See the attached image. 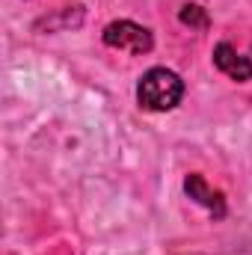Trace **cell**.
<instances>
[{"label": "cell", "mask_w": 252, "mask_h": 255, "mask_svg": "<svg viewBox=\"0 0 252 255\" xmlns=\"http://www.w3.org/2000/svg\"><path fill=\"white\" fill-rule=\"evenodd\" d=\"M214 65H217L223 74H229L232 80H238V83L252 80V63L247 57H241L229 42H220V45L214 48Z\"/></svg>", "instance_id": "cell-3"}, {"label": "cell", "mask_w": 252, "mask_h": 255, "mask_svg": "<svg viewBox=\"0 0 252 255\" xmlns=\"http://www.w3.org/2000/svg\"><path fill=\"white\" fill-rule=\"evenodd\" d=\"M181 21L190 24V27H196V30H205L208 27V15H205L202 6H184L181 9Z\"/></svg>", "instance_id": "cell-5"}, {"label": "cell", "mask_w": 252, "mask_h": 255, "mask_svg": "<svg viewBox=\"0 0 252 255\" xmlns=\"http://www.w3.org/2000/svg\"><path fill=\"white\" fill-rule=\"evenodd\" d=\"M181 95H184V83L169 68H148L136 83V101L154 113L172 110L181 101Z\"/></svg>", "instance_id": "cell-1"}, {"label": "cell", "mask_w": 252, "mask_h": 255, "mask_svg": "<svg viewBox=\"0 0 252 255\" xmlns=\"http://www.w3.org/2000/svg\"><path fill=\"white\" fill-rule=\"evenodd\" d=\"M184 190H187L190 199H196L199 205H205L214 217H223L226 214V202H223V193L211 190L208 187V181L199 175V172H193V175H187V181H184Z\"/></svg>", "instance_id": "cell-4"}, {"label": "cell", "mask_w": 252, "mask_h": 255, "mask_svg": "<svg viewBox=\"0 0 252 255\" xmlns=\"http://www.w3.org/2000/svg\"><path fill=\"white\" fill-rule=\"evenodd\" d=\"M104 45L107 48H116V51H125V54H148L154 48V39H151V30L133 24V21H113L104 27Z\"/></svg>", "instance_id": "cell-2"}]
</instances>
